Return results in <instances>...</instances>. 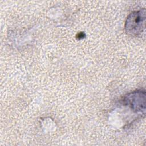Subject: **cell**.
Returning a JSON list of instances; mask_svg holds the SVG:
<instances>
[{"label":"cell","mask_w":146,"mask_h":146,"mask_svg":"<svg viewBox=\"0 0 146 146\" xmlns=\"http://www.w3.org/2000/svg\"><path fill=\"white\" fill-rule=\"evenodd\" d=\"M84 36H85V34H84L83 33L81 32V33H79V34H78L77 38L79 39H82Z\"/></svg>","instance_id":"cell-3"},{"label":"cell","mask_w":146,"mask_h":146,"mask_svg":"<svg viewBox=\"0 0 146 146\" xmlns=\"http://www.w3.org/2000/svg\"><path fill=\"white\" fill-rule=\"evenodd\" d=\"M145 10L142 9L131 13L127 18L125 29L126 32L136 36L140 34L145 29Z\"/></svg>","instance_id":"cell-1"},{"label":"cell","mask_w":146,"mask_h":146,"mask_svg":"<svg viewBox=\"0 0 146 146\" xmlns=\"http://www.w3.org/2000/svg\"><path fill=\"white\" fill-rule=\"evenodd\" d=\"M124 101L132 109L137 112L145 111V93L144 91H136L129 94L125 96Z\"/></svg>","instance_id":"cell-2"}]
</instances>
